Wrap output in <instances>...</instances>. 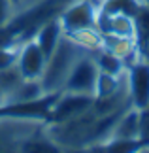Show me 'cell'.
I'll return each mask as SVG.
<instances>
[{"instance_id": "cell-1", "label": "cell", "mask_w": 149, "mask_h": 153, "mask_svg": "<svg viewBox=\"0 0 149 153\" xmlns=\"http://www.w3.org/2000/svg\"><path fill=\"white\" fill-rule=\"evenodd\" d=\"M83 51L77 44H74L66 34L62 36V40L59 42V45L55 48V51L47 57L45 68L42 72V85H44L45 93H61L64 89V83H66L70 72H72L76 61L79 59Z\"/></svg>"}, {"instance_id": "cell-2", "label": "cell", "mask_w": 149, "mask_h": 153, "mask_svg": "<svg viewBox=\"0 0 149 153\" xmlns=\"http://www.w3.org/2000/svg\"><path fill=\"white\" fill-rule=\"evenodd\" d=\"M45 119L17 115H0V151H21L32 134L45 127Z\"/></svg>"}, {"instance_id": "cell-3", "label": "cell", "mask_w": 149, "mask_h": 153, "mask_svg": "<svg viewBox=\"0 0 149 153\" xmlns=\"http://www.w3.org/2000/svg\"><path fill=\"white\" fill-rule=\"evenodd\" d=\"M100 6L102 4L96 2V0H72L70 4H66L64 10L61 11V15H59L64 34L96 27Z\"/></svg>"}, {"instance_id": "cell-4", "label": "cell", "mask_w": 149, "mask_h": 153, "mask_svg": "<svg viewBox=\"0 0 149 153\" xmlns=\"http://www.w3.org/2000/svg\"><path fill=\"white\" fill-rule=\"evenodd\" d=\"M98 64L94 61L93 53H83V55L76 61L72 72H70L66 83H64L62 91L68 93H81V95H91L94 97V89H96V79H98Z\"/></svg>"}, {"instance_id": "cell-5", "label": "cell", "mask_w": 149, "mask_h": 153, "mask_svg": "<svg viewBox=\"0 0 149 153\" xmlns=\"http://www.w3.org/2000/svg\"><path fill=\"white\" fill-rule=\"evenodd\" d=\"M128 85V98L136 110L149 108V61L138 59L125 68Z\"/></svg>"}, {"instance_id": "cell-6", "label": "cell", "mask_w": 149, "mask_h": 153, "mask_svg": "<svg viewBox=\"0 0 149 153\" xmlns=\"http://www.w3.org/2000/svg\"><path fill=\"white\" fill-rule=\"evenodd\" d=\"M93 102H94V97H91V95L61 91L49 110L47 123H61V121L72 119V117H77V115L85 114L93 106Z\"/></svg>"}, {"instance_id": "cell-7", "label": "cell", "mask_w": 149, "mask_h": 153, "mask_svg": "<svg viewBox=\"0 0 149 153\" xmlns=\"http://www.w3.org/2000/svg\"><path fill=\"white\" fill-rule=\"evenodd\" d=\"M45 62H47V57L40 49V45L34 42V38L21 40L19 57H17V68L23 74V78L40 79L42 72L45 68Z\"/></svg>"}, {"instance_id": "cell-8", "label": "cell", "mask_w": 149, "mask_h": 153, "mask_svg": "<svg viewBox=\"0 0 149 153\" xmlns=\"http://www.w3.org/2000/svg\"><path fill=\"white\" fill-rule=\"evenodd\" d=\"M108 140H142V111L128 106L117 117Z\"/></svg>"}, {"instance_id": "cell-9", "label": "cell", "mask_w": 149, "mask_h": 153, "mask_svg": "<svg viewBox=\"0 0 149 153\" xmlns=\"http://www.w3.org/2000/svg\"><path fill=\"white\" fill-rule=\"evenodd\" d=\"M62 36H64V30H62V25L59 21V17H49V19L42 21L38 25L32 38L40 45V49L44 51V55L49 57L59 45V42L62 40Z\"/></svg>"}, {"instance_id": "cell-10", "label": "cell", "mask_w": 149, "mask_h": 153, "mask_svg": "<svg viewBox=\"0 0 149 153\" xmlns=\"http://www.w3.org/2000/svg\"><path fill=\"white\" fill-rule=\"evenodd\" d=\"M44 85L40 79H27L23 78V81L10 93L8 97L2 100V104H17V102H28V100H36V98L44 97Z\"/></svg>"}, {"instance_id": "cell-11", "label": "cell", "mask_w": 149, "mask_h": 153, "mask_svg": "<svg viewBox=\"0 0 149 153\" xmlns=\"http://www.w3.org/2000/svg\"><path fill=\"white\" fill-rule=\"evenodd\" d=\"M66 36L72 40L74 44H77L83 51L87 53H94L98 49H102V32L98 30L96 27L93 28H81V30L70 32Z\"/></svg>"}, {"instance_id": "cell-12", "label": "cell", "mask_w": 149, "mask_h": 153, "mask_svg": "<svg viewBox=\"0 0 149 153\" xmlns=\"http://www.w3.org/2000/svg\"><path fill=\"white\" fill-rule=\"evenodd\" d=\"M21 81H23V74L19 72L17 66L0 70V100H4V98L8 97L10 93L21 83ZM0 104H2V102H0Z\"/></svg>"}, {"instance_id": "cell-13", "label": "cell", "mask_w": 149, "mask_h": 153, "mask_svg": "<svg viewBox=\"0 0 149 153\" xmlns=\"http://www.w3.org/2000/svg\"><path fill=\"white\" fill-rule=\"evenodd\" d=\"M21 40H13L4 45H0V70L17 66V57H19Z\"/></svg>"}, {"instance_id": "cell-14", "label": "cell", "mask_w": 149, "mask_h": 153, "mask_svg": "<svg viewBox=\"0 0 149 153\" xmlns=\"http://www.w3.org/2000/svg\"><path fill=\"white\" fill-rule=\"evenodd\" d=\"M17 17V8L11 0H0V30L10 27V23Z\"/></svg>"}, {"instance_id": "cell-15", "label": "cell", "mask_w": 149, "mask_h": 153, "mask_svg": "<svg viewBox=\"0 0 149 153\" xmlns=\"http://www.w3.org/2000/svg\"><path fill=\"white\" fill-rule=\"evenodd\" d=\"M11 2L15 4V8H17V15H19V13H23V11H27V10H32L36 4L44 2V0H11Z\"/></svg>"}, {"instance_id": "cell-16", "label": "cell", "mask_w": 149, "mask_h": 153, "mask_svg": "<svg viewBox=\"0 0 149 153\" xmlns=\"http://www.w3.org/2000/svg\"><path fill=\"white\" fill-rule=\"evenodd\" d=\"M142 59H145V61H149V48H147L144 53H142Z\"/></svg>"}, {"instance_id": "cell-17", "label": "cell", "mask_w": 149, "mask_h": 153, "mask_svg": "<svg viewBox=\"0 0 149 153\" xmlns=\"http://www.w3.org/2000/svg\"><path fill=\"white\" fill-rule=\"evenodd\" d=\"M96 2H100V4H102V2H104V0H96Z\"/></svg>"}, {"instance_id": "cell-18", "label": "cell", "mask_w": 149, "mask_h": 153, "mask_svg": "<svg viewBox=\"0 0 149 153\" xmlns=\"http://www.w3.org/2000/svg\"><path fill=\"white\" fill-rule=\"evenodd\" d=\"M0 102H2V100H0Z\"/></svg>"}]
</instances>
